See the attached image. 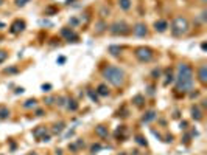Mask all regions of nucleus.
I'll use <instances>...</instances> for the list:
<instances>
[{"label": "nucleus", "mask_w": 207, "mask_h": 155, "mask_svg": "<svg viewBox=\"0 0 207 155\" xmlns=\"http://www.w3.org/2000/svg\"><path fill=\"white\" fill-rule=\"evenodd\" d=\"M61 34L69 41V42H78V36L73 33V30L72 28H64L62 31H61Z\"/></svg>", "instance_id": "nucleus-9"}, {"label": "nucleus", "mask_w": 207, "mask_h": 155, "mask_svg": "<svg viewBox=\"0 0 207 155\" xmlns=\"http://www.w3.org/2000/svg\"><path fill=\"white\" fill-rule=\"evenodd\" d=\"M137 143H139V144H143V146H146V141H145L142 136H137Z\"/></svg>", "instance_id": "nucleus-32"}, {"label": "nucleus", "mask_w": 207, "mask_h": 155, "mask_svg": "<svg viewBox=\"0 0 207 155\" xmlns=\"http://www.w3.org/2000/svg\"><path fill=\"white\" fill-rule=\"evenodd\" d=\"M16 6H25L27 3H30V0H16Z\"/></svg>", "instance_id": "nucleus-27"}, {"label": "nucleus", "mask_w": 207, "mask_h": 155, "mask_svg": "<svg viewBox=\"0 0 207 155\" xmlns=\"http://www.w3.org/2000/svg\"><path fill=\"white\" fill-rule=\"evenodd\" d=\"M170 30H171V34H173L174 37H182V36H185V34L188 33V30H190L188 19L184 17V16H178V17H174L173 22H171Z\"/></svg>", "instance_id": "nucleus-3"}, {"label": "nucleus", "mask_w": 207, "mask_h": 155, "mask_svg": "<svg viewBox=\"0 0 207 155\" xmlns=\"http://www.w3.org/2000/svg\"><path fill=\"white\" fill-rule=\"evenodd\" d=\"M53 101H55V98H53V96H48V98L45 99V104H47V105H52Z\"/></svg>", "instance_id": "nucleus-30"}, {"label": "nucleus", "mask_w": 207, "mask_h": 155, "mask_svg": "<svg viewBox=\"0 0 207 155\" xmlns=\"http://www.w3.org/2000/svg\"><path fill=\"white\" fill-rule=\"evenodd\" d=\"M103 78H105L109 84H112L114 87H122L123 82H125V71L120 68V67H115V65H108L103 68L101 71Z\"/></svg>", "instance_id": "nucleus-2"}, {"label": "nucleus", "mask_w": 207, "mask_h": 155, "mask_svg": "<svg viewBox=\"0 0 207 155\" xmlns=\"http://www.w3.org/2000/svg\"><path fill=\"white\" fill-rule=\"evenodd\" d=\"M28 155H36V153H34V152H31V153H28Z\"/></svg>", "instance_id": "nucleus-39"}, {"label": "nucleus", "mask_w": 207, "mask_h": 155, "mask_svg": "<svg viewBox=\"0 0 207 155\" xmlns=\"http://www.w3.org/2000/svg\"><path fill=\"white\" fill-rule=\"evenodd\" d=\"M106 30H108V24H106L105 20H103V19H101V20H98V22L95 24V33H97V34L105 33Z\"/></svg>", "instance_id": "nucleus-11"}, {"label": "nucleus", "mask_w": 207, "mask_h": 155, "mask_svg": "<svg viewBox=\"0 0 207 155\" xmlns=\"http://www.w3.org/2000/svg\"><path fill=\"white\" fill-rule=\"evenodd\" d=\"M87 93H89V96H90V99H92V101H95V102L98 101V95H97V92L93 93L92 90H87Z\"/></svg>", "instance_id": "nucleus-26"}, {"label": "nucleus", "mask_w": 207, "mask_h": 155, "mask_svg": "<svg viewBox=\"0 0 207 155\" xmlns=\"http://www.w3.org/2000/svg\"><path fill=\"white\" fill-rule=\"evenodd\" d=\"M119 6L123 11H129L131 6H133V2H131V0H119Z\"/></svg>", "instance_id": "nucleus-15"}, {"label": "nucleus", "mask_w": 207, "mask_h": 155, "mask_svg": "<svg viewBox=\"0 0 207 155\" xmlns=\"http://www.w3.org/2000/svg\"><path fill=\"white\" fill-rule=\"evenodd\" d=\"M201 2H202V3H205V0H201Z\"/></svg>", "instance_id": "nucleus-40"}, {"label": "nucleus", "mask_w": 207, "mask_h": 155, "mask_svg": "<svg viewBox=\"0 0 207 155\" xmlns=\"http://www.w3.org/2000/svg\"><path fill=\"white\" fill-rule=\"evenodd\" d=\"M100 149H101V146H100V144H93V146L90 147V150H92V153H95V152H98Z\"/></svg>", "instance_id": "nucleus-29"}, {"label": "nucleus", "mask_w": 207, "mask_h": 155, "mask_svg": "<svg viewBox=\"0 0 207 155\" xmlns=\"http://www.w3.org/2000/svg\"><path fill=\"white\" fill-rule=\"evenodd\" d=\"M58 62H59V64H64V62H65V58H59Z\"/></svg>", "instance_id": "nucleus-37"}, {"label": "nucleus", "mask_w": 207, "mask_h": 155, "mask_svg": "<svg viewBox=\"0 0 207 155\" xmlns=\"http://www.w3.org/2000/svg\"><path fill=\"white\" fill-rule=\"evenodd\" d=\"M56 11V8H47L45 10V14H52V13H55Z\"/></svg>", "instance_id": "nucleus-34"}, {"label": "nucleus", "mask_w": 207, "mask_h": 155, "mask_svg": "<svg viewBox=\"0 0 207 155\" xmlns=\"http://www.w3.org/2000/svg\"><path fill=\"white\" fill-rule=\"evenodd\" d=\"M97 95H100V96H108V95H109L108 85H106V84H100L98 88H97Z\"/></svg>", "instance_id": "nucleus-14"}, {"label": "nucleus", "mask_w": 207, "mask_h": 155, "mask_svg": "<svg viewBox=\"0 0 207 155\" xmlns=\"http://www.w3.org/2000/svg\"><path fill=\"white\" fill-rule=\"evenodd\" d=\"M191 118L196 119V121H201V119H202V112L199 110V107L195 105V107L191 109Z\"/></svg>", "instance_id": "nucleus-16"}, {"label": "nucleus", "mask_w": 207, "mask_h": 155, "mask_svg": "<svg viewBox=\"0 0 207 155\" xmlns=\"http://www.w3.org/2000/svg\"><path fill=\"white\" fill-rule=\"evenodd\" d=\"M78 24H79V20H78L76 17H73V19H70V25H72V27H75V25H78Z\"/></svg>", "instance_id": "nucleus-31"}, {"label": "nucleus", "mask_w": 207, "mask_h": 155, "mask_svg": "<svg viewBox=\"0 0 207 155\" xmlns=\"http://www.w3.org/2000/svg\"><path fill=\"white\" fill-rule=\"evenodd\" d=\"M106 14H109V8L103 6V8H101V11H100V16H101V17H106Z\"/></svg>", "instance_id": "nucleus-28"}, {"label": "nucleus", "mask_w": 207, "mask_h": 155, "mask_svg": "<svg viewBox=\"0 0 207 155\" xmlns=\"http://www.w3.org/2000/svg\"><path fill=\"white\" fill-rule=\"evenodd\" d=\"M109 31L114 36H126V34L131 33V27L126 22H123V20H117V22H114L109 27Z\"/></svg>", "instance_id": "nucleus-4"}, {"label": "nucleus", "mask_w": 207, "mask_h": 155, "mask_svg": "<svg viewBox=\"0 0 207 155\" xmlns=\"http://www.w3.org/2000/svg\"><path fill=\"white\" fill-rule=\"evenodd\" d=\"M176 90L182 93H190L193 88V68L190 64L182 62L178 65V75H176Z\"/></svg>", "instance_id": "nucleus-1"}, {"label": "nucleus", "mask_w": 207, "mask_h": 155, "mask_svg": "<svg viewBox=\"0 0 207 155\" xmlns=\"http://www.w3.org/2000/svg\"><path fill=\"white\" fill-rule=\"evenodd\" d=\"M154 118H156V112H154V110H150V112H146V113L143 115L142 121H143V123H150V121H153Z\"/></svg>", "instance_id": "nucleus-17"}, {"label": "nucleus", "mask_w": 207, "mask_h": 155, "mask_svg": "<svg viewBox=\"0 0 207 155\" xmlns=\"http://www.w3.org/2000/svg\"><path fill=\"white\" fill-rule=\"evenodd\" d=\"M8 116H10L8 107H0V119H7Z\"/></svg>", "instance_id": "nucleus-22"}, {"label": "nucleus", "mask_w": 207, "mask_h": 155, "mask_svg": "<svg viewBox=\"0 0 207 155\" xmlns=\"http://www.w3.org/2000/svg\"><path fill=\"white\" fill-rule=\"evenodd\" d=\"M50 88H52V85H50V84H47V85L44 84V85H42V90H44V92H50Z\"/></svg>", "instance_id": "nucleus-33"}, {"label": "nucleus", "mask_w": 207, "mask_h": 155, "mask_svg": "<svg viewBox=\"0 0 207 155\" xmlns=\"http://www.w3.org/2000/svg\"><path fill=\"white\" fill-rule=\"evenodd\" d=\"M64 127H65V124H64V123H58V124H55V126H53V129H52V130H53V133H61V132L64 130Z\"/></svg>", "instance_id": "nucleus-21"}, {"label": "nucleus", "mask_w": 207, "mask_h": 155, "mask_svg": "<svg viewBox=\"0 0 207 155\" xmlns=\"http://www.w3.org/2000/svg\"><path fill=\"white\" fill-rule=\"evenodd\" d=\"M167 28H168V22H167V20L159 19V20H156V22H154V30H156L157 33H165V31H167Z\"/></svg>", "instance_id": "nucleus-10"}, {"label": "nucleus", "mask_w": 207, "mask_h": 155, "mask_svg": "<svg viewBox=\"0 0 207 155\" xmlns=\"http://www.w3.org/2000/svg\"><path fill=\"white\" fill-rule=\"evenodd\" d=\"M56 102H58V105H65V102H67V98L65 96H59V98H56Z\"/></svg>", "instance_id": "nucleus-24"}, {"label": "nucleus", "mask_w": 207, "mask_h": 155, "mask_svg": "<svg viewBox=\"0 0 207 155\" xmlns=\"http://www.w3.org/2000/svg\"><path fill=\"white\" fill-rule=\"evenodd\" d=\"M120 51H122V47H115V45L109 47V53H111L112 56H119V54H120Z\"/></svg>", "instance_id": "nucleus-23"}, {"label": "nucleus", "mask_w": 207, "mask_h": 155, "mask_svg": "<svg viewBox=\"0 0 207 155\" xmlns=\"http://www.w3.org/2000/svg\"><path fill=\"white\" fill-rule=\"evenodd\" d=\"M24 30H25V22L20 20V19H16V20L11 24V27H10V33H13V34H19V33H22Z\"/></svg>", "instance_id": "nucleus-6"}, {"label": "nucleus", "mask_w": 207, "mask_h": 155, "mask_svg": "<svg viewBox=\"0 0 207 155\" xmlns=\"http://www.w3.org/2000/svg\"><path fill=\"white\" fill-rule=\"evenodd\" d=\"M44 115V110H36V116H42Z\"/></svg>", "instance_id": "nucleus-36"}, {"label": "nucleus", "mask_w": 207, "mask_h": 155, "mask_svg": "<svg viewBox=\"0 0 207 155\" xmlns=\"http://www.w3.org/2000/svg\"><path fill=\"white\" fill-rule=\"evenodd\" d=\"M7 58H8V53H7L5 50H0V64L5 62V61H7Z\"/></svg>", "instance_id": "nucleus-25"}, {"label": "nucleus", "mask_w": 207, "mask_h": 155, "mask_svg": "<svg viewBox=\"0 0 207 155\" xmlns=\"http://www.w3.org/2000/svg\"><path fill=\"white\" fill-rule=\"evenodd\" d=\"M2 3H3V0H0V6H2Z\"/></svg>", "instance_id": "nucleus-38"}, {"label": "nucleus", "mask_w": 207, "mask_h": 155, "mask_svg": "<svg viewBox=\"0 0 207 155\" xmlns=\"http://www.w3.org/2000/svg\"><path fill=\"white\" fill-rule=\"evenodd\" d=\"M38 105V101L36 99H28L24 102V109H34Z\"/></svg>", "instance_id": "nucleus-20"}, {"label": "nucleus", "mask_w": 207, "mask_h": 155, "mask_svg": "<svg viewBox=\"0 0 207 155\" xmlns=\"http://www.w3.org/2000/svg\"><path fill=\"white\" fill-rule=\"evenodd\" d=\"M65 105H67V109L72 110V112H75V110L78 109V102H76L75 99H67V104H65Z\"/></svg>", "instance_id": "nucleus-19"}, {"label": "nucleus", "mask_w": 207, "mask_h": 155, "mask_svg": "<svg viewBox=\"0 0 207 155\" xmlns=\"http://www.w3.org/2000/svg\"><path fill=\"white\" fill-rule=\"evenodd\" d=\"M33 135H34L38 140H41L42 136H45V135H47V127H45V126H39L38 129H34V130H33Z\"/></svg>", "instance_id": "nucleus-12"}, {"label": "nucleus", "mask_w": 207, "mask_h": 155, "mask_svg": "<svg viewBox=\"0 0 207 155\" xmlns=\"http://www.w3.org/2000/svg\"><path fill=\"white\" fill-rule=\"evenodd\" d=\"M95 133L101 138H106L108 136V127L106 126H97L95 127Z\"/></svg>", "instance_id": "nucleus-13"}, {"label": "nucleus", "mask_w": 207, "mask_h": 155, "mask_svg": "<svg viewBox=\"0 0 207 155\" xmlns=\"http://www.w3.org/2000/svg\"><path fill=\"white\" fill-rule=\"evenodd\" d=\"M198 81L201 82V85L207 84V67H205V64H201L199 68H198Z\"/></svg>", "instance_id": "nucleus-8"}, {"label": "nucleus", "mask_w": 207, "mask_h": 155, "mask_svg": "<svg viewBox=\"0 0 207 155\" xmlns=\"http://www.w3.org/2000/svg\"><path fill=\"white\" fill-rule=\"evenodd\" d=\"M16 71H17V68H14V67H13V68H7V70H5V73H16Z\"/></svg>", "instance_id": "nucleus-35"}, {"label": "nucleus", "mask_w": 207, "mask_h": 155, "mask_svg": "<svg viewBox=\"0 0 207 155\" xmlns=\"http://www.w3.org/2000/svg\"><path fill=\"white\" fill-rule=\"evenodd\" d=\"M133 102H134L137 107H142V105H143V102H145V98H143L142 95H136V96L133 98Z\"/></svg>", "instance_id": "nucleus-18"}, {"label": "nucleus", "mask_w": 207, "mask_h": 155, "mask_svg": "<svg viewBox=\"0 0 207 155\" xmlns=\"http://www.w3.org/2000/svg\"><path fill=\"white\" fill-rule=\"evenodd\" d=\"M134 56L139 62H151L154 58V51L150 47H139V48H136Z\"/></svg>", "instance_id": "nucleus-5"}, {"label": "nucleus", "mask_w": 207, "mask_h": 155, "mask_svg": "<svg viewBox=\"0 0 207 155\" xmlns=\"http://www.w3.org/2000/svg\"><path fill=\"white\" fill-rule=\"evenodd\" d=\"M133 33H134L137 37H145V36L148 34L146 25H145V24H136L134 28H133Z\"/></svg>", "instance_id": "nucleus-7"}]
</instances>
